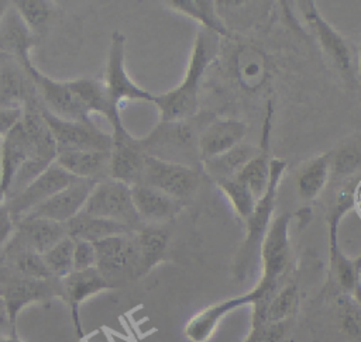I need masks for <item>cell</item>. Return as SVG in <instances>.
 Listing matches in <instances>:
<instances>
[{"mask_svg":"<svg viewBox=\"0 0 361 342\" xmlns=\"http://www.w3.org/2000/svg\"><path fill=\"white\" fill-rule=\"evenodd\" d=\"M247 135V125L240 120H216L206 125L199 135L200 165L203 160L221 155L240 145Z\"/></svg>","mask_w":361,"mask_h":342,"instance_id":"cell-22","label":"cell"},{"mask_svg":"<svg viewBox=\"0 0 361 342\" xmlns=\"http://www.w3.org/2000/svg\"><path fill=\"white\" fill-rule=\"evenodd\" d=\"M65 236H68L66 224L45 218L24 217L14 224L13 234L10 235L4 248L31 249L39 255H44Z\"/></svg>","mask_w":361,"mask_h":342,"instance_id":"cell-15","label":"cell"},{"mask_svg":"<svg viewBox=\"0 0 361 342\" xmlns=\"http://www.w3.org/2000/svg\"><path fill=\"white\" fill-rule=\"evenodd\" d=\"M1 266H7L16 273L39 280L55 279L48 270L42 255L31 251V249H3L1 255Z\"/></svg>","mask_w":361,"mask_h":342,"instance_id":"cell-32","label":"cell"},{"mask_svg":"<svg viewBox=\"0 0 361 342\" xmlns=\"http://www.w3.org/2000/svg\"><path fill=\"white\" fill-rule=\"evenodd\" d=\"M38 94L27 69L11 56L0 53V107L24 108Z\"/></svg>","mask_w":361,"mask_h":342,"instance_id":"cell-19","label":"cell"},{"mask_svg":"<svg viewBox=\"0 0 361 342\" xmlns=\"http://www.w3.org/2000/svg\"><path fill=\"white\" fill-rule=\"evenodd\" d=\"M257 298H258L257 291L251 289L244 294L221 300L219 303H214L200 310L199 312H196L193 317L189 318V321L183 328V334L186 339L189 342H207L217 331L220 322L230 312L235 311L240 307L252 305Z\"/></svg>","mask_w":361,"mask_h":342,"instance_id":"cell-17","label":"cell"},{"mask_svg":"<svg viewBox=\"0 0 361 342\" xmlns=\"http://www.w3.org/2000/svg\"><path fill=\"white\" fill-rule=\"evenodd\" d=\"M110 152L103 151H58L55 163L69 175L100 182L109 177Z\"/></svg>","mask_w":361,"mask_h":342,"instance_id":"cell-25","label":"cell"},{"mask_svg":"<svg viewBox=\"0 0 361 342\" xmlns=\"http://www.w3.org/2000/svg\"><path fill=\"white\" fill-rule=\"evenodd\" d=\"M54 297L61 298L59 279H31L16 273L7 266H0V298L11 327L10 334H17V317L24 307L32 303H44Z\"/></svg>","mask_w":361,"mask_h":342,"instance_id":"cell-6","label":"cell"},{"mask_svg":"<svg viewBox=\"0 0 361 342\" xmlns=\"http://www.w3.org/2000/svg\"><path fill=\"white\" fill-rule=\"evenodd\" d=\"M13 6L34 34L47 24L52 13V4L44 0H17Z\"/></svg>","mask_w":361,"mask_h":342,"instance_id":"cell-37","label":"cell"},{"mask_svg":"<svg viewBox=\"0 0 361 342\" xmlns=\"http://www.w3.org/2000/svg\"><path fill=\"white\" fill-rule=\"evenodd\" d=\"M92 267H96V251L93 242L75 239L73 270H86Z\"/></svg>","mask_w":361,"mask_h":342,"instance_id":"cell-41","label":"cell"},{"mask_svg":"<svg viewBox=\"0 0 361 342\" xmlns=\"http://www.w3.org/2000/svg\"><path fill=\"white\" fill-rule=\"evenodd\" d=\"M290 322L251 324L248 334L241 342H282Z\"/></svg>","mask_w":361,"mask_h":342,"instance_id":"cell-40","label":"cell"},{"mask_svg":"<svg viewBox=\"0 0 361 342\" xmlns=\"http://www.w3.org/2000/svg\"><path fill=\"white\" fill-rule=\"evenodd\" d=\"M41 113L54 135L56 151L111 152L113 135L102 131L96 124H82L61 120L47 111L42 106Z\"/></svg>","mask_w":361,"mask_h":342,"instance_id":"cell-12","label":"cell"},{"mask_svg":"<svg viewBox=\"0 0 361 342\" xmlns=\"http://www.w3.org/2000/svg\"><path fill=\"white\" fill-rule=\"evenodd\" d=\"M103 84L110 101L120 108L123 101H151L154 94L135 84L126 69V37L120 31L111 34Z\"/></svg>","mask_w":361,"mask_h":342,"instance_id":"cell-11","label":"cell"},{"mask_svg":"<svg viewBox=\"0 0 361 342\" xmlns=\"http://www.w3.org/2000/svg\"><path fill=\"white\" fill-rule=\"evenodd\" d=\"M113 146L109 162V177L128 186L142 182L145 153L140 138H134L126 127L113 131Z\"/></svg>","mask_w":361,"mask_h":342,"instance_id":"cell-14","label":"cell"},{"mask_svg":"<svg viewBox=\"0 0 361 342\" xmlns=\"http://www.w3.org/2000/svg\"><path fill=\"white\" fill-rule=\"evenodd\" d=\"M73 248L75 239L65 236L42 255L48 270L55 279H62L73 272Z\"/></svg>","mask_w":361,"mask_h":342,"instance_id":"cell-36","label":"cell"},{"mask_svg":"<svg viewBox=\"0 0 361 342\" xmlns=\"http://www.w3.org/2000/svg\"><path fill=\"white\" fill-rule=\"evenodd\" d=\"M360 82H361V80H360Z\"/></svg>","mask_w":361,"mask_h":342,"instance_id":"cell-49","label":"cell"},{"mask_svg":"<svg viewBox=\"0 0 361 342\" xmlns=\"http://www.w3.org/2000/svg\"><path fill=\"white\" fill-rule=\"evenodd\" d=\"M357 62H358V76L361 80V41H360V45L357 49Z\"/></svg>","mask_w":361,"mask_h":342,"instance_id":"cell-47","label":"cell"},{"mask_svg":"<svg viewBox=\"0 0 361 342\" xmlns=\"http://www.w3.org/2000/svg\"><path fill=\"white\" fill-rule=\"evenodd\" d=\"M75 180H78V177L69 175L54 162L23 191H20L11 198L4 200V207L7 208L13 224L23 220L35 207L47 201L49 197H52L54 194H56L59 190L69 186Z\"/></svg>","mask_w":361,"mask_h":342,"instance_id":"cell-13","label":"cell"},{"mask_svg":"<svg viewBox=\"0 0 361 342\" xmlns=\"http://www.w3.org/2000/svg\"><path fill=\"white\" fill-rule=\"evenodd\" d=\"M13 229H14V224L8 215L7 208L3 204L0 205V248L6 245L10 235L13 234Z\"/></svg>","mask_w":361,"mask_h":342,"instance_id":"cell-43","label":"cell"},{"mask_svg":"<svg viewBox=\"0 0 361 342\" xmlns=\"http://www.w3.org/2000/svg\"><path fill=\"white\" fill-rule=\"evenodd\" d=\"M269 158L265 149H259V152L250 159L241 170L235 175L243 183L248 186L255 200L258 201L267 191L269 182Z\"/></svg>","mask_w":361,"mask_h":342,"instance_id":"cell-33","label":"cell"},{"mask_svg":"<svg viewBox=\"0 0 361 342\" xmlns=\"http://www.w3.org/2000/svg\"><path fill=\"white\" fill-rule=\"evenodd\" d=\"M0 342H23L17 334H8L7 336H1Z\"/></svg>","mask_w":361,"mask_h":342,"instance_id":"cell-44","label":"cell"},{"mask_svg":"<svg viewBox=\"0 0 361 342\" xmlns=\"http://www.w3.org/2000/svg\"><path fill=\"white\" fill-rule=\"evenodd\" d=\"M141 183L186 204L199 189L200 173L197 167L145 155Z\"/></svg>","mask_w":361,"mask_h":342,"instance_id":"cell-9","label":"cell"},{"mask_svg":"<svg viewBox=\"0 0 361 342\" xmlns=\"http://www.w3.org/2000/svg\"><path fill=\"white\" fill-rule=\"evenodd\" d=\"M133 238L138 253L140 274L144 276L164 259L169 242V234L159 225L142 224L140 228L133 231Z\"/></svg>","mask_w":361,"mask_h":342,"instance_id":"cell-26","label":"cell"},{"mask_svg":"<svg viewBox=\"0 0 361 342\" xmlns=\"http://www.w3.org/2000/svg\"><path fill=\"white\" fill-rule=\"evenodd\" d=\"M238 76L250 89H254L261 84L265 79V63L264 58L254 52V49H248V52H243L237 61Z\"/></svg>","mask_w":361,"mask_h":342,"instance_id":"cell-38","label":"cell"},{"mask_svg":"<svg viewBox=\"0 0 361 342\" xmlns=\"http://www.w3.org/2000/svg\"><path fill=\"white\" fill-rule=\"evenodd\" d=\"M192 118L168 122L159 121L148 135L140 138L144 153L162 160L197 167L196 163H200L197 142L202 131L196 132L190 124Z\"/></svg>","mask_w":361,"mask_h":342,"instance_id":"cell-4","label":"cell"},{"mask_svg":"<svg viewBox=\"0 0 361 342\" xmlns=\"http://www.w3.org/2000/svg\"><path fill=\"white\" fill-rule=\"evenodd\" d=\"M361 169V149L354 145H347L331 156L330 170L333 175L347 177L355 175Z\"/></svg>","mask_w":361,"mask_h":342,"instance_id":"cell-39","label":"cell"},{"mask_svg":"<svg viewBox=\"0 0 361 342\" xmlns=\"http://www.w3.org/2000/svg\"><path fill=\"white\" fill-rule=\"evenodd\" d=\"M135 211L142 224L159 225L173 220L185 207V203L144 183L131 186Z\"/></svg>","mask_w":361,"mask_h":342,"instance_id":"cell-20","label":"cell"},{"mask_svg":"<svg viewBox=\"0 0 361 342\" xmlns=\"http://www.w3.org/2000/svg\"><path fill=\"white\" fill-rule=\"evenodd\" d=\"M299 304L298 286L293 281H286L271 297L267 305L251 312V324L262 322H290L296 314Z\"/></svg>","mask_w":361,"mask_h":342,"instance_id":"cell-27","label":"cell"},{"mask_svg":"<svg viewBox=\"0 0 361 342\" xmlns=\"http://www.w3.org/2000/svg\"><path fill=\"white\" fill-rule=\"evenodd\" d=\"M32 142L20 121L6 137L0 146V193L6 197L13 179L21 165L32 155Z\"/></svg>","mask_w":361,"mask_h":342,"instance_id":"cell-23","label":"cell"},{"mask_svg":"<svg viewBox=\"0 0 361 342\" xmlns=\"http://www.w3.org/2000/svg\"><path fill=\"white\" fill-rule=\"evenodd\" d=\"M66 84L75 93V96L79 99V101L90 115L93 113L102 114L110 122L113 131L124 127L120 115V108L110 101L103 82L82 77L66 80Z\"/></svg>","mask_w":361,"mask_h":342,"instance_id":"cell-24","label":"cell"},{"mask_svg":"<svg viewBox=\"0 0 361 342\" xmlns=\"http://www.w3.org/2000/svg\"><path fill=\"white\" fill-rule=\"evenodd\" d=\"M169 8L180 13L200 24V28L214 32L220 38L228 37V27L223 21L217 3L213 0H169L165 3Z\"/></svg>","mask_w":361,"mask_h":342,"instance_id":"cell-28","label":"cell"},{"mask_svg":"<svg viewBox=\"0 0 361 342\" xmlns=\"http://www.w3.org/2000/svg\"><path fill=\"white\" fill-rule=\"evenodd\" d=\"M216 184L226 194L235 214L243 221H245L257 204V200L251 193V190L248 189V186L243 183L240 179H237L235 176L217 180Z\"/></svg>","mask_w":361,"mask_h":342,"instance_id":"cell-35","label":"cell"},{"mask_svg":"<svg viewBox=\"0 0 361 342\" xmlns=\"http://www.w3.org/2000/svg\"><path fill=\"white\" fill-rule=\"evenodd\" d=\"M4 200H6V197L0 193V205H3V204H4Z\"/></svg>","mask_w":361,"mask_h":342,"instance_id":"cell-48","label":"cell"},{"mask_svg":"<svg viewBox=\"0 0 361 342\" xmlns=\"http://www.w3.org/2000/svg\"><path fill=\"white\" fill-rule=\"evenodd\" d=\"M80 213L123 224L133 231L142 225L133 203L131 186L110 177L96 183Z\"/></svg>","mask_w":361,"mask_h":342,"instance_id":"cell-7","label":"cell"},{"mask_svg":"<svg viewBox=\"0 0 361 342\" xmlns=\"http://www.w3.org/2000/svg\"><path fill=\"white\" fill-rule=\"evenodd\" d=\"M336 312L343 334L354 342H361V304L354 296L341 293L336 300Z\"/></svg>","mask_w":361,"mask_h":342,"instance_id":"cell-34","label":"cell"},{"mask_svg":"<svg viewBox=\"0 0 361 342\" xmlns=\"http://www.w3.org/2000/svg\"><path fill=\"white\" fill-rule=\"evenodd\" d=\"M331 155H320L312 159L298 175L296 191L298 196L305 201L314 200L326 187L330 170Z\"/></svg>","mask_w":361,"mask_h":342,"instance_id":"cell-31","label":"cell"},{"mask_svg":"<svg viewBox=\"0 0 361 342\" xmlns=\"http://www.w3.org/2000/svg\"><path fill=\"white\" fill-rule=\"evenodd\" d=\"M24 68L30 73L35 84L38 100L47 111L65 121L94 124L92 115L85 110L75 93L68 87L66 82H59L47 76L34 65V62L25 65Z\"/></svg>","mask_w":361,"mask_h":342,"instance_id":"cell-10","label":"cell"},{"mask_svg":"<svg viewBox=\"0 0 361 342\" xmlns=\"http://www.w3.org/2000/svg\"><path fill=\"white\" fill-rule=\"evenodd\" d=\"M93 245L96 269L111 287L123 280L141 277L133 232L107 236L93 242Z\"/></svg>","mask_w":361,"mask_h":342,"instance_id":"cell-8","label":"cell"},{"mask_svg":"<svg viewBox=\"0 0 361 342\" xmlns=\"http://www.w3.org/2000/svg\"><path fill=\"white\" fill-rule=\"evenodd\" d=\"M23 110L16 107H0V137H6L21 120Z\"/></svg>","mask_w":361,"mask_h":342,"instance_id":"cell-42","label":"cell"},{"mask_svg":"<svg viewBox=\"0 0 361 342\" xmlns=\"http://www.w3.org/2000/svg\"><path fill=\"white\" fill-rule=\"evenodd\" d=\"M285 169L286 160L279 158H271L269 182L267 191L257 201L250 217L244 221L245 236L234 262V274L237 279H245L252 267V263H255V260L259 259L261 243L274 218L276 193Z\"/></svg>","mask_w":361,"mask_h":342,"instance_id":"cell-3","label":"cell"},{"mask_svg":"<svg viewBox=\"0 0 361 342\" xmlns=\"http://www.w3.org/2000/svg\"><path fill=\"white\" fill-rule=\"evenodd\" d=\"M219 51L220 37L212 31L199 28L182 82L165 93L154 94L152 103L159 111V121H182L196 115L202 77L216 59Z\"/></svg>","mask_w":361,"mask_h":342,"instance_id":"cell-1","label":"cell"},{"mask_svg":"<svg viewBox=\"0 0 361 342\" xmlns=\"http://www.w3.org/2000/svg\"><path fill=\"white\" fill-rule=\"evenodd\" d=\"M8 6H10V1H4V0H0V23H1V18H3V15H4L6 10L8 8Z\"/></svg>","mask_w":361,"mask_h":342,"instance_id":"cell-46","label":"cell"},{"mask_svg":"<svg viewBox=\"0 0 361 342\" xmlns=\"http://www.w3.org/2000/svg\"><path fill=\"white\" fill-rule=\"evenodd\" d=\"M351 294H353L354 298L361 304V280L357 283V286H355V289H354V291H353Z\"/></svg>","mask_w":361,"mask_h":342,"instance_id":"cell-45","label":"cell"},{"mask_svg":"<svg viewBox=\"0 0 361 342\" xmlns=\"http://www.w3.org/2000/svg\"><path fill=\"white\" fill-rule=\"evenodd\" d=\"M299 10L316 35L323 52L327 55L344 83L350 87L360 84L357 51L353 45L320 14L313 0H305L298 3Z\"/></svg>","mask_w":361,"mask_h":342,"instance_id":"cell-5","label":"cell"},{"mask_svg":"<svg viewBox=\"0 0 361 342\" xmlns=\"http://www.w3.org/2000/svg\"><path fill=\"white\" fill-rule=\"evenodd\" d=\"M66 229H68V236L73 239L89 241V242H96L113 235L133 232V229H130L123 224L87 215L83 213H79L69 222H66Z\"/></svg>","mask_w":361,"mask_h":342,"instance_id":"cell-30","label":"cell"},{"mask_svg":"<svg viewBox=\"0 0 361 342\" xmlns=\"http://www.w3.org/2000/svg\"><path fill=\"white\" fill-rule=\"evenodd\" d=\"M96 183L97 182L94 180L78 179L69 186L59 190L56 194L49 197L47 201H44L38 207H35L25 217L45 218L49 221L66 224L82 211Z\"/></svg>","mask_w":361,"mask_h":342,"instance_id":"cell-18","label":"cell"},{"mask_svg":"<svg viewBox=\"0 0 361 342\" xmlns=\"http://www.w3.org/2000/svg\"><path fill=\"white\" fill-rule=\"evenodd\" d=\"M290 213H281L274 217L262 239L259 249L261 276L254 286L259 293V298L251 307H264L278 289L288 281L290 267Z\"/></svg>","mask_w":361,"mask_h":342,"instance_id":"cell-2","label":"cell"},{"mask_svg":"<svg viewBox=\"0 0 361 342\" xmlns=\"http://www.w3.org/2000/svg\"><path fill=\"white\" fill-rule=\"evenodd\" d=\"M35 34L10 3L0 23V53L11 56L23 66L31 63V49L35 45Z\"/></svg>","mask_w":361,"mask_h":342,"instance_id":"cell-21","label":"cell"},{"mask_svg":"<svg viewBox=\"0 0 361 342\" xmlns=\"http://www.w3.org/2000/svg\"><path fill=\"white\" fill-rule=\"evenodd\" d=\"M61 298L66 301L71 308L72 322L79 339H83V329L80 322V305L87 298L111 289L107 280L96 267L86 270H73L68 276L59 279Z\"/></svg>","mask_w":361,"mask_h":342,"instance_id":"cell-16","label":"cell"},{"mask_svg":"<svg viewBox=\"0 0 361 342\" xmlns=\"http://www.w3.org/2000/svg\"><path fill=\"white\" fill-rule=\"evenodd\" d=\"M258 152H259V149L257 146L241 142L240 145L231 148L230 151H227L221 155H217L214 158L203 160L200 167L203 169V172L207 176L214 179V182L221 180V179L234 177L241 170V167L250 159H252Z\"/></svg>","mask_w":361,"mask_h":342,"instance_id":"cell-29","label":"cell"}]
</instances>
